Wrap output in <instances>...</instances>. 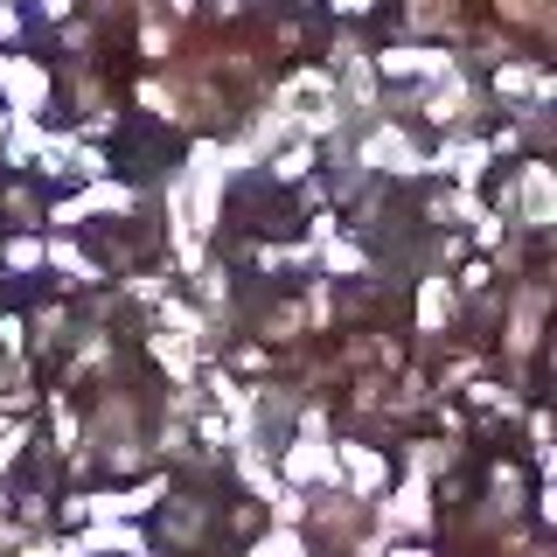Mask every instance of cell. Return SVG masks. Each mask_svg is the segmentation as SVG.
Masks as SVG:
<instances>
[{"instance_id": "obj_16", "label": "cell", "mask_w": 557, "mask_h": 557, "mask_svg": "<svg viewBox=\"0 0 557 557\" xmlns=\"http://www.w3.org/2000/svg\"><path fill=\"white\" fill-rule=\"evenodd\" d=\"M49 258H57V265H63V272H77V278H98V272H91V265H84V258H77V251H70V244H57V251H49Z\"/></svg>"}, {"instance_id": "obj_9", "label": "cell", "mask_w": 557, "mask_h": 557, "mask_svg": "<svg viewBox=\"0 0 557 557\" xmlns=\"http://www.w3.org/2000/svg\"><path fill=\"white\" fill-rule=\"evenodd\" d=\"M411 22L418 28H446L453 22V0H411Z\"/></svg>"}, {"instance_id": "obj_12", "label": "cell", "mask_w": 557, "mask_h": 557, "mask_svg": "<svg viewBox=\"0 0 557 557\" xmlns=\"http://www.w3.org/2000/svg\"><path fill=\"white\" fill-rule=\"evenodd\" d=\"M502 91H509V98H522V91H550V84L536 77V70H502Z\"/></svg>"}, {"instance_id": "obj_18", "label": "cell", "mask_w": 557, "mask_h": 557, "mask_svg": "<svg viewBox=\"0 0 557 557\" xmlns=\"http://www.w3.org/2000/svg\"><path fill=\"white\" fill-rule=\"evenodd\" d=\"M258 557H307V550H300V536H272V544L258 550Z\"/></svg>"}, {"instance_id": "obj_10", "label": "cell", "mask_w": 557, "mask_h": 557, "mask_svg": "<svg viewBox=\"0 0 557 557\" xmlns=\"http://www.w3.org/2000/svg\"><path fill=\"white\" fill-rule=\"evenodd\" d=\"M42 258H49V251H42V244H35V237H14V244H8V265H14V272L42 265Z\"/></svg>"}, {"instance_id": "obj_2", "label": "cell", "mask_w": 557, "mask_h": 557, "mask_svg": "<svg viewBox=\"0 0 557 557\" xmlns=\"http://www.w3.org/2000/svg\"><path fill=\"white\" fill-rule=\"evenodd\" d=\"M362 161H370V168H418V153H411V139L405 133H376V139H362Z\"/></svg>"}, {"instance_id": "obj_13", "label": "cell", "mask_w": 557, "mask_h": 557, "mask_svg": "<svg viewBox=\"0 0 557 557\" xmlns=\"http://www.w3.org/2000/svg\"><path fill=\"white\" fill-rule=\"evenodd\" d=\"M530 327H536V293H530V300H522V307H516V335H509V342H516V348H530V342H536V335H530Z\"/></svg>"}, {"instance_id": "obj_11", "label": "cell", "mask_w": 557, "mask_h": 557, "mask_svg": "<svg viewBox=\"0 0 557 557\" xmlns=\"http://www.w3.org/2000/svg\"><path fill=\"white\" fill-rule=\"evenodd\" d=\"M446 307H453V300H446V286L432 278V286H425V300H418V313H425V327H440V321H446Z\"/></svg>"}, {"instance_id": "obj_15", "label": "cell", "mask_w": 557, "mask_h": 557, "mask_svg": "<svg viewBox=\"0 0 557 557\" xmlns=\"http://www.w3.org/2000/svg\"><path fill=\"white\" fill-rule=\"evenodd\" d=\"M77 209H126V188H91Z\"/></svg>"}, {"instance_id": "obj_5", "label": "cell", "mask_w": 557, "mask_h": 557, "mask_svg": "<svg viewBox=\"0 0 557 557\" xmlns=\"http://www.w3.org/2000/svg\"><path fill=\"white\" fill-rule=\"evenodd\" d=\"M342 467H348V481H356V487H362V495H370V487H383V460H376V453H362V446H348V453H342Z\"/></svg>"}, {"instance_id": "obj_6", "label": "cell", "mask_w": 557, "mask_h": 557, "mask_svg": "<svg viewBox=\"0 0 557 557\" xmlns=\"http://www.w3.org/2000/svg\"><path fill=\"white\" fill-rule=\"evenodd\" d=\"M440 168H453L460 182H474V174L487 168V147H446V153H440Z\"/></svg>"}, {"instance_id": "obj_8", "label": "cell", "mask_w": 557, "mask_h": 557, "mask_svg": "<svg viewBox=\"0 0 557 557\" xmlns=\"http://www.w3.org/2000/svg\"><path fill=\"white\" fill-rule=\"evenodd\" d=\"M391 522H425V487H418V481L391 502Z\"/></svg>"}, {"instance_id": "obj_14", "label": "cell", "mask_w": 557, "mask_h": 557, "mask_svg": "<svg viewBox=\"0 0 557 557\" xmlns=\"http://www.w3.org/2000/svg\"><path fill=\"white\" fill-rule=\"evenodd\" d=\"M307 161H313L307 147H286V153H278V168H272V174H286V182H293V174H307Z\"/></svg>"}, {"instance_id": "obj_1", "label": "cell", "mask_w": 557, "mask_h": 557, "mask_svg": "<svg viewBox=\"0 0 557 557\" xmlns=\"http://www.w3.org/2000/svg\"><path fill=\"white\" fill-rule=\"evenodd\" d=\"M0 84H8V98H14V112H35V104H42V91H49V77L35 63H14V57H0Z\"/></svg>"}, {"instance_id": "obj_4", "label": "cell", "mask_w": 557, "mask_h": 557, "mask_svg": "<svg viewBox=\"0 0 557 557\" xmlns=\"http://www.w3.org/2000/svg\"><path fill=\"white\" fill-rule=\"evenodd\" d=\"M286 474L293 481H327V474H335V453H327V446H293L286 453Z\"/></svg>"}, {"instance_id": "obj_17", "label": "cell", "mask_w": 557, "mask_h": 557, "mask_svg": "<svg viewBox=\"0 0 557 557\" xmlns=\"http://www.w3.org/2000/svg\"><path fill=\"white\" fill-rule=\"evenodd\" d=\"M153 348H161V362H168V370H188V348H182V342H168V335H161Z\"/></svg>"}, {"instance_id": "obj_20", "label": "cell", "mask_w": 557, "mask_h": 557, "mask_svg": "<svg viewBox=\"0 0 557 557\" xmlns=\"http://www.w3.org/2000/svg\"><path fill=\"white\" fill-rule=\"evenodd\" d=\"M335 8H348V14H362V8H370V0H335Z\"/></svg>"}, {"instance_id": "obj_7", "label": "cell", "mask_w": 557, "mask_h": 557, "mask_svg": "<svg viewBox=\"0 0 557 557\" xmlns=\"http://www.w3.org/2000/svg\"><path fill=\"white\" fill-rule=\"evenodd\" d=\"M425 112H432V119H440V126H453V119H467V84H446V91H440V98H432V104H425Z\"/></svg>"}, {"instance_id": "obj_3", "label": "cell", "mask_w": 557, "mask_h": 557, "mask_svg": "<svg viewBox=\"0 0 557 557\" xmlns=\"http://www.w3.org/2000/svg\"><path fill=\"white\" fill-rule=\"evenodd\" d=\"M522 202H530V216H536V223H557V182H550L544 168L522 174Z\"/></svg>"}, {"instance_id": "obj_21", "label": "cell", "mask_w": 557, "mask_h": 557, "mask_svg": "<svg viewBox=\"0 0 557 557\" xmlns=\"http://www.w3.org/2000/svg\"><path fill=\"white\" fill-rule=\"evenodd\" d=\"M397 557H425V550H397Z\"/></svg>"}, {"instance_id": "obj_19", "label": "cell", "mask_w": 557, "mask_h": 557, "mask_svg": "<svg viewBox=\"0 0 557 557\" xmlns=\"http://www.w3.org/2000/svg\"><path fill=\"white\" fill-rule=\"evenodd\" d=\"M0 35H14V8H0Z\"/></svg>"}]
</instances>
